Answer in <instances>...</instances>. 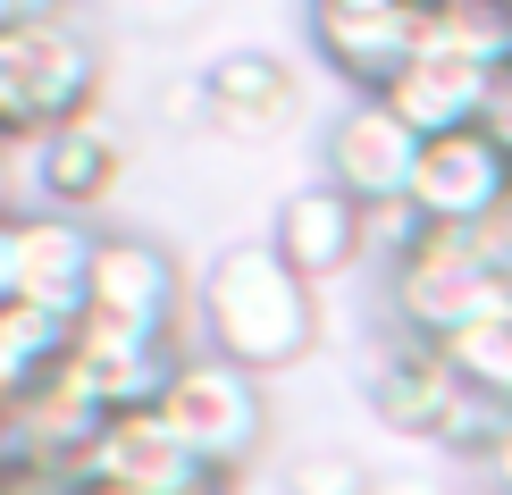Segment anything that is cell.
<instances>
[{
    "label": "cell",
    "mask_w": 512,
    "mask_h": 495,
    "mask_svg": "<svg viewBox=\"0 0 512 495\" xmlns=\"http://www.w3.org/2000/svg\"><path fill=\"white\" fill-rule=\"evenodd\" d=\"M286 495H378V470L345 445H311L286 462Z\"/></svg>",
    "instance_id": "19"
},
{
    "label": "cell",
    "mask_w": 512,
    "mask_h": 495,
    "mask_svg": "<svg viewBox=\"0 0 512 495\" xmlns=\"http://www.w3.org/2000/svg\"><path fill=\"white\" fill-rule=\"evenodd\" d=\"M479 470H487V487H504V495H512V420H504V437H496V454H487Z\"/></svg>",
    "instance_id": "23"
},
{
    "label": "cell",
    "mask_w": 512,
    "mask_h": 495,
    "mask_svg": "<svg viewBox=\"0 0 512 495\" xmlns=\"http://www.w3.org/2000/svg\"><path fill=\"white\" fill-rule=\"evenodd\" d=\"M84 319L143 328V336H177V319H185V269H177V252L152 244V235H101Z\"/></svg>",
    "instance_id": "8"
},
{
    "label": "cell",
    "mask_w": 512,
    "mask_h": 495,
    "mask_svg": "<svg viewBox=\"0 0 512 495\" xmlns=\"http://www.w3.org/2000/svg\"><path fill=\"white\" fill-rule=\"evenodd\" d=\"M177 336H143V328H110V319H76L68 328V370L101 412H152L160 386L177 378Z\"/></svg>",
    "instance_id": "9"
},
{
    "label": "cell",
    "mask_w": 512,
    "mask_h": 495,
    "mask_svg": "<svg viewBox=\"0 0 512 495\" xmlns=\"http://www.w3.org/2000/svg\"><path fill=\"white\" fill-rule=\"evenodd\" d=\"M34 17H68V0H0V34L34 26Z\"/></svg>",
    "instance_id": "21"
},
{
    "label": "cell",
    "mask_w": 512,
    "mask_h": 495,
    "mask_svg": "<svg viewBox=\"0 0 512 495\" xmlns=\"http://www.w3.org/2000/svg\"><path fill=\"white\" fill-rule=\"evenodd\" d=\"M504 227H420V244L387 269V311L403 336L445 344L454 328L504 311Z\"/></svg>",
    "instance_id": "2"
},
{
    "label": "cell",
    "mask_w": 512,
    "mask_h": 495,
    "mask_svg": "<svg viewBox=\"0 0 512 495\" xmlns=\"http://www.w3.org/2000/svg\"><path fill=\"white\" fill-rule=\"evenodd\" d=\"M471 495H504V487H471Z\"/></svg>",
    "instance_id": "29"
},
{
    "label": "cell",
    "mask_w": 512,
    "mask_h": 495,
    "mask_svg": "<svg viewBox=\"0 0 512 495\" xmlns=\"http://www.w3.org/2000/svg\"><path fill=\"white\" fill-rule=\"evenodd\" d=\"M93 252H101L93 219H68V210L26 202L17 210V303L59 319V328H76L84 294H93Z\"/></svg>",
    "instance_id": "10"
},
{
    "label": "cell",
    "mask_w": 512,
    "mask_h": 495,
    "mask_svg": "<svg viewBox=\"0 0 512 495\" xmlns=\"http://www.w3.org/2000/svg\"><path fill=\"white\" fill-rule=\"evenodd\" d=\"M311 9H403V0H311Z\"/></svg>",
    "instance_id": "25"
},
{
    "label": "cell",
    "mask_w": 512,
    "mask_h": 495,
    "mask_svg": "<svg viewBox=\"0 0 512 495\" xmlns=\"http://www.w3.org/2000/svg\"><path fill=\"white\" fill-rule=\"evenodd\" d=\"M412 59H462V68H504V9L462 0V9H420V51Z\"/></svg>",
    "instance_id": "17"
},
{
    "label": "cell",
    "mask_w": 512,
    "mask_h": 495,
    "mask_svg": "<svg viewBox=\"0 0 512 495\" xmlns=\"http://www.w3.org/2000/svg\"><path fill=\"white\" fill-rule=\"evenodd\" d=\"M0 160H9V152H0Z\"/></svg>",
    "instance_id": "31"
},
{
    "label": "cell",
    "mask_w": 512,
    "mask_h": 495,
    "mask_svg": "<svg viewBox=\"0 0 512 495\" xmlns=\"http://www.w3.org/2000/svg\"><path fill=\"white\" fill-rule=\"evenodd\" d=\"M9 470H17V420L0 412V479H9Z\"/></svg>",
    "instance_id": "24"
},
{
    "label": "cell",
    "mask_w": 512,
    "mask_h": 495,
    "mask_svg": "<svg viewBox=\"0 0 512 495\" xmlns=\"http://www.w3.org/2000/svg\"><path fill=\"white\" fill-rule=\"evenodd\" d=\"M437 353L454 361V378L471 386V395H487V403H504V412H512V303L487 311V319H471V328H454Z\"/></svg>",
    "instance_id": "18"
},
{
    "label": "cell",
    "mask_w": 512,
    "mask_h": 495,
    "mask_svg": "<svg viewBox=\"0 0 512 495\" xmlns=\"http://www.w3.org/2000/svg\"><path fill=\"white\" fill-rule=\"evenodd\" d=\"M504 68H462V59H412L387 93V110L412 126L420 143H437V135H462V126H479V101H487V84H496Z\"/></svg>",
    "instance_id": "15"
},
{
    "label": "cell",
    "mask_w": 512,
    "mask_h": 495,
    "mask_svg": "<svg viewBox=\"0 0 512 495\" xmlns=\"http://www.w3.org/2000/svg\"><path fill=\"white\" fill-rule=\"evenodd\" d=\"M504 68H512V17H504Z\"/></svg>",
    "instance_id": "26"
},
{
    "label": "cell",
    "mask_w": 512,
    "mask_h": 495,
    "mask_svg": "<svg viewBox=\"0 0 512 495\" xmlns=\"http://www.w3.org/2000/svg\"><path fill=\"white\" fill-rule=\"evenodd\" d=\"M152 412H160V428L210 470V479L244 470L252 454H261V437H269V395H261V378L236 370V361H219V353H185L177 378L160 386Z\"/></svg>",
    "instance_id": "4"
},
{
    "label": "cell",
    "mask_w": 512,
    "mask_h": 495,
    "mask_svg": "<svg viewBox=\"0 0 512 495\" xmlns=\"http://www.w3.org/2000/svg\"><path fill=\"white\" fill-rule=\"evenodd\" d=\"M462 395H471V386L454 378V361L437 353V344H420V336H387L370 353V412L395 428V437H445V428H454V412H462Z\"/></svg>",
    "instance_id": "11"
},
{
    "label": "cell",
    "mask_w": 512,
    "mask_h": 495,
    "mask_svg": "<svg viewBox=\"0 0 512 495\" xmlns=\"http://www.w3.org/2000/svg\"><path fill=\"white\" fill-rule=\"evenodd\" d=\"M504 193H512V160L479 126L420 143V168H412V219L420 227H496Z\"/></svg>",
    "instance_id": "6"
},
{
    "label": "cell",
    "mask_w": 512,
    "mask_h": 495,
    "mask_svg": "<svg viewBox=\"0 0 512 495\" xmlns=\"http://www.w3.org/2000/svg\"><path fill=\"white\" fill-rule=\"evenodd\" d=\"M420 9H462V0H420Z\"/></svg>",
    "instance_id": "28"
},
{
    "label": "cell",
    "mask_w": 512,
    "mask_h": 495,
    "mask_svg": "<svg viewBox=\"0 0 512 495\" xmlns=\"http://www.w3.org/2000/svg\"><path fill=\"white\" fill-rule=\"evenodd\" d=\"M194 311H202V353L236 361L252 378L294 370L319 344V294L277 261L269 244H227L219 261L202 269Z\"/></svg>",
    "instance_id": "1"
},
{
    "label": "cell",
    "mask_w": 512,
    "mask_h": 495,
    "mask_svg": "<svg viewBox=\"0 0 512 495\" xmlns=\"http://www.w3.org/2000/svg\"><path fill=\"white\" fill-rule=\"evenodd\" d=\"M479 135H487V143H496V152L512 160V68H504L496 84H487V101H479Z\"/></svg>",
    "instance_id": "20"
},
{
    "label": "cell",
    "mask_w": 512,
    "mask_h": 495,
    "mask_svg": "<svg viewBox=\"0 0 512 495\" xmlns=\"http://www.w3.org/2000/svg\"><path fill=\"white\" fill-rule=\"evenodd\" d=\"M261 244H269L277 261H286V269L319 294V286H336L345 269L370 261V210L319 177V185H294L286 202H277V219H269Z\"/></svg>",
    "instance_id": "7"
},
{
    "label": "cell",
    "mask_w": 512,
    "mask_h": 495,
    "mask_svg": "<svg viewBox=\"0 0 512 495\" xmlns=\"http://www.w3.org/2000/svg\"><path fill=\"white\" fill-rule=\"evenodd\" d=\"M311 51L353 93H387L420 51V0H403V9H311Z\"/></svg>",
    "instance_id": "13"
},
{
    "label": "cell",
    "mask_w": 512,
    "mask_h": 495,
    "mask_svg": "<svg viewBox=\"0 0 512 495\" xmlns=\"http://www.w3.org/2000/svg\"><path fill=\"white\" fill-rule=\"evenodd\" d=\"M0 303H17V210H0Z\"/></svg>",
    "instance_id": "22"
},
{
    "label": "cell",
    "mask_w": 512,
    "mask_h": 495,
    "mask_svg": "<svg viewBox=\"0 0 512 495\" xmlns=\"http://www.w3.org/2000/svg\"><path fill=\"white\" fill-rule=\"evenodd\" d=\"M59 361H68V328L59 319L0 303V412H17L42 378H59Z\"/></svg>",
    "instance_id": "16"
},
{
    "label": "cell",
    "mask_w": 512,
    "mask_h": 495,
    "mask_svg": "<svg viewBox=\"0 0 512 495\" xmlns=\"http://www.w3.org/2000/svg\"><path fill=\"white\" fill-rule=\"evenodd\" d=\"M328 185L353 193L361 210H387V202H412V168H420V135L403 126L378 93H353L328 126Z\"/></svg>",
    "instance_id": "5"
},
{
    "label": "cell",
    "mask_w": 512,
    "mask_h": 495,
    "mask_svg": "<svg viewBox=\"0 0 512 495\" xmlns=\"http://www.w3.org/2000/svg\"><path fill=\"white\" fill-rule=\"evenodd\" d=\"M194 84H202V126L227 143H269L277 126L303 110V84H294V68L277 51H227Z\"/></svg>",
    "instance_id": "12"
},
{
    "label": "cell",
    "mask_w": 512,
    "mask_h": 495,
    "mask_svg": "<svg viewBox=\"0 0 512 495\" xmlns=\"http://www.w3.org/2000/svg\"><path fill=\"white\" fill-rule=\"evenodd\" d=\"M118 177H126V143H118V126H101V118H76V126H59V135L34 143V202L42 210L93 219L118 193Z\"/></svg>",
    "instance_id": "14"
},
{
    "label": "cell",
    "mask_w": 512,
    "mask_h": 495,
    "mask_svg": "<svg viewBox=\"0 0 512 495\" xmlns=\"http://www.w3.org/2000/svg\"><path fill=\"white\" fill-rule=\"evenodd\" d=\"M101 101V51L76 17H34L0 34V152H34L42 135L93 118Z\"/></svg>",
    "instance_id": "3"
},
{
    "label": "cell",
    "mask_w": 512,
    "mask_h": 495,
    "mask_svg": "<svg viewBox=\"0 0 512 495\" xmlns=\"http://www.w3.org/2000/svg\"><path fill=\"white\" fill-rule=\"evenodd\" d=\"M496 9H504V17H512V0H496Z\"/></svg>",
    "instance_id": "30"
},
{
    "label": "cell",
    "mask_w": 512,
    "mask_h": 495,
    "mask_svg": "<svg viewBox=\"0 0 512 495\" xmlns=\"http://www.w3.org/2000/svg\"><path fill=\"white\" fill-rule=\"evenodd\" d=\"M496 227H504V235H512V193H504V219H496Z\"/></svg>",
    "instance_id": "27"
}]
</instances>
